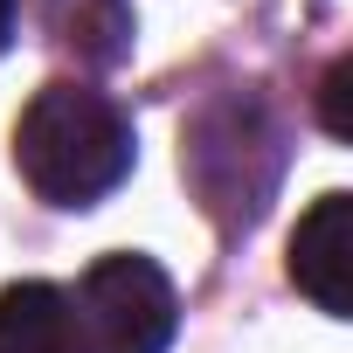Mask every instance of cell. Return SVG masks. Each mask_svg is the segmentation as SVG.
I'll return each instance as SVG.
<instances>
[{
	"label": "cell",
	"instance_id": "obj_1",
	"mask_svg": "<svg viewBox=\"0 0 353 353\" xmlns=\"http://www.w3.org/2000/svg\"><path fill=\"white\" fill-rule=\"evenodd\" d=\"M132 118L90 83H42L14 125L21 181L56 208H90L132 173Z\"/></svg>",
	"mask_w": 353,
	"mask_h": 353
},
{
	"label": "cell",
	"instance_id": "obj_2",
	"mask_svg": "<svg viewBox=\"0 0 353 353\" xmlns=\"http://www.w3.org/2000/svg\"><path fill=\"white\" fill-rule=\"evenodd\" d=\"M181 173H188V188H194V201L208 208L215 229H250L284 181V132H277L270 104L250 97V90L208 97L188 118Z\"/></svg>",
	"mask_w": 353,
	"mask_h": 353
},
{
	"label": "cell",
	"instance_id": "obj_3",
	"mask_svg": "<svg viewBox=\"0 0 353 353\" xmlns=\"http://www.w3.org/2000/svg\"><path fill=\"white\" fill-rule=\"evenodd\" d=\"M77 319L90 353H166L173 325H181V298H173L166 270L152 256H97L77 284Z\"/></svg>",
	"mask_w": 353,
	"mask_h": 353
},
{
	"label": "cell",
	"instance_id": "obj_4",
	"mask_svg": "<svg viewBox=\"0 0 353 353\" xmlns=\"http://www.w3.org/2000/svg\"><path fill=\"white\" fill-rule=\"evenodd\" d=\"M291 284L332 319L353 312V201L346 194H319L298 215V229H291Z\"/></svg>",
	"mask_w": 353,
	"mask_h": 353
},
{
	"label": "cell",
	"instance_id": "obj_5",
	"mask_svg": "<svg viewBox=\"0 0 353 353\" xmlns=\"http://www.w3.org/2000/svg\"><path fill=\"white\" fill-rule=\"evenodd\" d=\"M0 353H90L77 298L63 284H42V277L8 284L0 291Z\"/></svg>",
	"mask_w": 353,
	"mask_h": 353
},
{
	"label": "cell",
	"instance_id": "obj_6",
	"mask_svg": "<svg viewBox=\"0 0 353 353\" xmlns=\"http://www.w3.org/2000/svg\"><path fill=\"white\" fill-rule=\"evenodd\" d=\"M42 21L90 70H111L132 49V8H125V0H42Z\"/></svg>",
	"mask_w": 353,
	"mask_h": 353
},
{
	"label": "cell",
	"instance_id": "obj_7",
	"mask_svg": "<svg viewBox=\"0 0 353 353\" xmlns=\"http://www.w3.org/2000/svg\"><path fill=\"white\" fill-rule=\"evenodd\" d=\"M346 90H353V56H339V63L325 70V83H319V125H325L332 139H353V118H346Z\"/></svg>",
	"mask_w": 353,
	"mask_h": 353
},
{
	"label": "cell",
	"instance_id": "obj_8",
	"mask_svg": "<svg viewBox=\"0 0 353 353\" xmlns=\"http://www.w3.org/2000/svg\"><path fill=\"white\" fill-rule=\"evenodd\" d=\"M8 35H14V0H0V49H8Z\"/></svg>",
	"mask_w": 353,
	"mask_h": 353
}]
</instances>
